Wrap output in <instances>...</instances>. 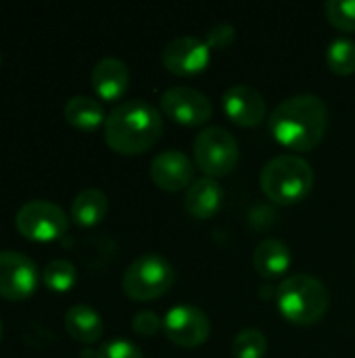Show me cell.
Here are the masks:
<instances>
[{"label":"cell","instance_id":"obj_4","mask_svg":"<svg viewBox=\"0 0 355 358\" xmlns=\"http://www.w3.org/2000/svg\"><path fill=\"white\" fill-rule=\"evenodd\" d=\"M259 185L270 201L278 206H293L312 191L314 168L301 155H276L262 168Z\"/></svg>","mask_w":355,"mask_h":358},{"label":"cell","instance_id":"obj_13","mask_svg":"<svg viewBox=\"0 0 355 358\" xmlns=\"http://www.w3.org/2000/svg\"><path fill=\"white\" fill-rule=\"evenodd\" d=\"M149 174L159 189L176 193L188 189L195 182V164L186 153L178 149H167L153 157Z\"/></svg>","mask_w":355,"mask_h":358},{"label":"cell","instance_id":"obj_28","mask_svg":"<svg viewBox=\"0 0 355 358\" xmlns=\"http://www.w3.org/2000/svg\"><path fill=\"white\" fill-rule=\"evenodd\" d=\"M0 61H2V57H0Z\"/></svg>","mask_w":355,"mask_h":358},{"label":"cell","instance_id":"obj_7","mask_svg":"<svg viewBox=\"0 0 355 358\" xmlns=\"http://www.w3.org/2000/svg\"><path fill=\"white\" fill-rule=\"evenodd\" d=\"M17 231L29 241H54L67 233L69 220L61 206L48 199L23 203L15 216Z\"/></svg>","mask_w":355,"mask_h":358},{"label":"cell","instance_id":"obj_21","mask_svg":"<svg viewBox=\"0 0 355 358\" xmlns=\"http://www.w3.org/2000/svg\"><path fill=\"white\" fill-rule=\"evenodd\" d=\"M42 281L50 292H69L77 281V268L65 258L50 260L42 273Z\"/></svg>","mask_w":355,"mask_h":358},{"label":"cell","instance_id":"obj_20","mask_svg":"<svg viewBox=\"0 0 355 358\" xmlns=\"http://www.w3.org/2000/svg\"><path fill=\"white\" fill-rule=\"evenodd\" d=\"M326 65L337 76L355 73V42L352 38H335L326 48Z\"/></svg>","mask_w":355,"mask_h":358},{"label":"cell","instance_id":"obj_27","mask_svg":"<svg viewBox=\"0 0 355 358\" xmlns=\"http://www.w3.org/2000/svg\"><path fill=\"white\" fill-rule=\"evenodd\" d=\"M0 340H2V323H0Z\"/></svg>","mask_w":355,"mask_h":358},{"label":"cell","instance_id":"obj_9","mask_svg":"<svg viewBox=\"0 0 355 358\" xmlns=\"http://www.w3.org/2000/svg\"><path fill=\"white\" fill-rule=\"evenodd\" d=\"M163 334L182 348H199L209 340L211 323L207 315L190 304H178L163 317Z\"/></svg>","mask_w":355,"mask_h":358},{"label":"cell","instance_id":"obj_19","mask_svg":"<svg viewBox=\"0 0 355 358\" xmlns=\"http://www.w3.org/2000/svg\"><path fill=\"white\" fill-rule=\"evenodd\" d=\"M63 113H65V120L77 130H96L100 124L105 126V120H107L103 103L86 94L71 96L65 103Z\"/></svg>","mask_w":355,"mask_h":358},{"label":"cell","instance_id":"obj_3","mask_svg":"<svg viewBox=\"0 0 355 358\" xmlns=\"http://www.w3.org/2000/svg\"><path fill=\"white\" fill-rule=\"evenodd\" d=\"M276 304L280 315L289 323L310 327L324 319L331 304V296L320 279L305 273H297L287 277L278 285Z\"/></svg>","mask_w":355,"mask_h":358},{"label":"cell","instance_id":"obj_1","mask_svg":"<svg viewBox=\"0 0 355 358\" xmlns=\"http://www.w3.org/2000/svg\"><path fill=\"white\" fill-rule=\"evenodd\" d=\"M268 130L291 151H312L326 136L328 107L316 94L289 96L272 109Z\"/></svg>","mask_w":355,"mask_h":358},{"label":"cell","instance_id":"obj_2","mask_svg":"<svg viewBox=\"0 0 355 358\" xmlns=\"http://www.w3.org/2000/svg\"><path fill=\"white\" fill-rule=\"evenodd\" d=\"M163 134V115L146 99L123 101L105 120V143L121 155L149 151Z\"/></svg>","mask_w":355,"mask_h":358},{"label":"cell","instance_id":"obj_18","mask_svg":"<svg viewBox=\"0 0 355 358\" xmlns=\"http://www.w3.org/2000/svg\"><path fill=\"white\" fill-rule=\"evenodd\" d=\"M109 212V199L100 189L88 187L80 191L71 203V220L77 227H96Z\"/></svg>","mask_w":355,"mask_h":358},{"label":"cell","instance_id":"obj_11","mask_svg":"<svg viewBox=\"0 0 355 358\" xmlns=\"http://www.w3.org/2000/svg\"><path fill=\"white\" fill-rule=\"evenodd\" d=\"M209 59L211 48L197 36H178L169 40L161 52L165 69L174 76H197L207 69Z\"/></svg>","mask_w":355,"mask_h":358},{"label":"cell","instance_id":"obj_15","mask_svg":"<svg viewBox=\"0 0 355 358\" xmlns=\"http://www.w3.org/2000/svg\"><path fill=\"white\" fill-rule=\"evenodd\" d=\"M224 201V189L216 178H199L195 180L184 195V210L197 218V220H209L213 218Z\"/></svg>","mask_w":355,"mask_h":358},{"label":"cell","instance_id":"obj_5","mask_svg":"<svg viewBox=\"0 0 355 358\" xmlns=\"http://www.w3.org/2000/svg\"><path fill=\"white\" fill-rule=\"evenodd\" d=\"M174 266L159 254L138 256L123 273L121 287L128 298L136 302L157 300L167 294L174 285Z\"/></svg>","mask_w":355,"mask_h":358},{"label":"cell","instance_id":"obj_8","mask_svg":"<svg viewBox=\"0 0 355 358\" xmlns=\"http://www.w3.org/2000/svg\"><path fill=\"white\" fill-rule=\"evenodd\" d=\"M161 111L182 126H203L213 115V103L207 94L190 86H169L159 99Z\"/></svg>","mask_w":355,"mask_h":358},{"label":"cell","instance_id":"obj_23","mask_svg":"<svg viewBox=\"0 0 355 358\" xmlns=\"http://www.w3.org/2000/svg\"><path fill=\"white\" fill-rule=\"evenodd\" d=\"M326 19L341 31H355V0H328L324 4Z\"/></svg>","mask_w":355,"mask_h":358},{"label":"cell","instance_id":"obj_12","mask_svg":"<svg viewBox=\"0 0 355 358\" xmlns=\"http://www.w3.org/2000/svg\"><path fill=\"white\" fill-rule=\"evenodd\" d=\"M222 109L236 126L251 128L266 120L268 105L257 88L249 84H232L222 96Z\"/></svg>","mask_w":355,"mask_h":358},{"label":"cell","instance_id":"obj_10","mask_svg":"<svg viewBox=\"0 0 355 358\" xmlns=\"http://www.w3.org/2000/svg\"><path fill=\"white\" fill-rule=\"evenodd\" d=\"M40 283L38 266L21 252H0V296L10 302H21L36 292Z\"/></svg>","mask_w":355,"mask_h":358},{"label":"cell","instance_id":"obj_25","mask_svg":"<svg viewBox=\"0 0 355 358\" xmlns=\"http://www.w3.org/2000/svg\"><path fill=\"white\" fill-rule=\"evenodd\" d=\"M132 329L142 338H151L163 329V319H159V315L153 310H140L132 319Z\"/></svg>","mask_w":355,"mask_h":358},{"label":"cell","instance_id":"obj_14","mask_svg":"<svg viewBox=\"0 0 355 358\" xmlns=\"http://www.w3.org/2000/svg\"><path fill=\"white\" fill-rule=\"evenodd\" d=\"M90 82L103 101H117L130 86V69L117 57H103L92 67Z\"/></svg>","mask_w":355,"mask_h":358},{"label":"cell","instance_id":"obj_17","mask_svg":"<svg viewBox=\"0 0 355 358\" xmlns=\"http://www.w3.org/2000/svg\"><path fill=\"white\" fill-rule=\"evenodd\" d=\"M65 329L75 342L82 344H94L105 334L100 315L88 304H73L65 313Z\"/></svg>","mask_w":355,"mask_h":358},{"label":"cell","instance_id":"obj_6","mask_svg":"<svg viewBox=\"0 0 355 358\" xmlns=\"http://www.w3.org/2000/svg\"><path fill=\"white\" fill-rule=\"evenodd\" d=\"M195 164L207 178L228 176L239 164V141L222 126L203 128L192 145Z\"/></svg>","mask_w":355,"mask_h":358},{"label":"cell","instance_id":"obj_24","mask_svg":"<svg viewBox=\"0 0 355 358\" xmlns=\"http://www.w3.org/2000/svg\"><path fill=\"white\" fill-rule=\"evenodd\" d=\"M96 358H144L142 350L132 344L130 340H111L103 344V348L96 352Z\"/></svg>","mask_w":355,"mask_h":358},{"label":"cell","instance_id":"obj_26","mask_svg":"<svg viewBox=\"0 0 355 358\" xmlns=\"http://www.w3.org/2000/svg\"><path fill=\"white\" fill-rule=\"evenodd\" d=\"M234 40H236V29H234V25H230V23H216V25L207 31V36H205L207 46H209V48H216V50L228 48Z\"/></svg>","mask_w":355,"mask_h":358},{"label":"cell","instance_id":"obj_22","mask_svg":"<svg viewBox=\"0 0 355 358\" xmlns=\"http://www.w3.org/2000/svg\"><path fill=\"white\" fill-rule=\"evenodd\" d=\"M234 358H264L268 352V338L259 329H243L232 342Z\"/></svg>","mask_w":355,"mask_h":358},{"label":"cell","instance_id":"obj_16","mask_svg":"<svg viewBox=\"0 0 355 358\" xmlns=\"http://www.w3.org/2000/svg\"><path fill=\"white\" fill-rule=\"evenodd\" d=\"M291 266V250L280 239H264L253 252V268L264 279H276Z\"/></svg>","mask_w":355,"mask_h":358}]
</instances>
